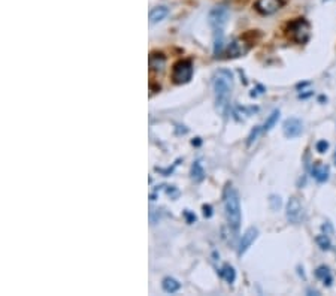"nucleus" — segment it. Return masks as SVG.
<instances>
[{
  "mask_svg": "<svg viewBox=\"0 0 336 296\" xmlns=\"http://www.w3.org/2000/svg\"><path fill=\"white\" fill-rule=\"evenodd\" d=\"M203 216L208 217V219L212 216V208H211V205H203Z\"/></svg>",
  "mask_w": 336,
  "mask_h": 296,
  "instance_id": "24",
  "label": "nucleus"
},
{
  "mask_svg": "<svg viewBox=\"0 0 336 296\" xmlns=\"http://www.w3.org/2000/svg\"><path fill=\"white\" fill-rule=\"evenodd\" d=\"M257 236H259V230L256 227H248L245 230V233L242 235V238H240V243H239V248H238V254L242 256V254H245V251L254 244V241L257 240Z\"/></svg>",
  "mask_w": 336,
  "mask_h": 296,
  "instance_id": "9",
  "label": "nucleus"
},
{
  "mask_svg": "<svg viewBox=\"0 0 336 296\" xmlns=\"http://www.w3.org/2000/svg\"><path fill=\"white\" fill-rule=\"evenodd\" d=\"M224 210H226V217H227V223L229 227L238 233L239 227H240V200H239V195L238 192L232 187L227 186L226 192H224Z\"/></svg>",
  "mask_w": 336,
  "mask_h": 296,
  "instance_id": "2",
  "label": "nucleus"
},
{
  "mask_svg": "<svg viewBox=\"0 0 336 296\" xmlns=\"http://www.w3.org/2000/svg\"><path fill=\"white\" fill-rule=\"evenodd\" d=\"M315 241H317V244H318V247H320L321 250L329 251V250L332 248V243H330V240H329V236H327V235H318L317 238H315Z\"/></svg>",
  "mask_w": 336,
  "mask_h": 296,
  "instance_id": "19",
  "label": "nucleus"
},
{
  "mask_svg": "<svg viewBox=\"0 0 336 296\" xmlns=\"http://www.w3.org/2000/svg\"><path fill=\"white\" fill-rule=\"evenodd\" d=\"M286 33L291 42L303 45V44H307L311 38V24L305 18H296L287 24Z\"/></svg>",
  "mask_w": 336,
  "mask_h": 296,
  "instance_id": "3",
  "label": "nucleus"
},
{
  "mask_svg": "<svg viewBox=\"0 0 336 296\" xmlns=\"http://www.w3.org/2000/svg\"><path fill=\"white\" fill-rule=\"evenodd\" d=\"M311 173H312V176H314V178H315L318 183H326V181L329 180L330 169H329V166L315 162V163L312 165V168H311Z\"/></svg>",
  "mask_w": 336,
  "mask_h": 296,
  "instance_id": "12",
  "label": "nucleus"
},
{
  "mask_svg": "<svg viewBox=\"0 0 336 296\" xmlns=\"http://www.w3.org/2000/svg\"><path fill=\"white\" fill-rule=\"evenodd\" d=\"M212 85H214V93H216L217 108L221 112H224L226 108L229 106V100H230V95H232L233 75L230 74V71L221 69V71L216 72V75H214Z\"/></svg>",
  "mask_w": 336,
  "mask_h": 296,
  "instance_id": "1",
  "label": "nucleus"
},
{
  "mask_svg": "<svg viewBox=\"0 0 336 296\" xmlns=\"http://www.w3.org/2000/svg\"><path fill=\"white\" fill-rule=\"evenodd\" d=\"M283 5L284 0H257L254 3V8L260 15H272L280 11Z\"/></svg>",
  "mask_w": 336,
  "mask_h": 296,
  "instance_id": "6",
  "label": "nucleus"
},
{
  "mask_svg": "<svg viewBox=\"0 0 336 296\" xmlns=\"http://www.w3.org/2000/svg\"><path fill=\"white\" fill-rule=\"evenodd\" d=\"M192 178H193L196 183H200V181H203V178H205V169H203V166H202V163H200L199 160L194 162L193 166H192Z\"/></svg>",
  "mask_w": 336,
  "mask_h": 296,
  "instance_id": "16",
  "label": "nucleus"
},
{
  "mask_svg": "<svg viewBox=\"0 0 336 296\" xmlns=\"http://www.w3.org/2000/svg\"><path fill=\"white\" fill-rule=\"evenodd\" d=\"M315 277H317L318 280H321V283H323L326 287H330L332 283H333L332 272H330V270L327 268V266H324V265L318 266V268L315 270Z\"/></svg>",
  "mask_w": 336,
  "mask_h": 296,
  "instance_id": "13",
  "label": "nucleus"
},
{
  "mask_svg": "<svg viewBox=\"0 0 336 296\" xmlns=\"http://www.w3.org/2000/svg\"><path fill=\"white\" fill-rule=\"evenodd\" d=\"M283 130H284V135H286L287 138L293 139V138H297V136L302 135V132H303V124H302V122L299 120V118L291 117V118H287V120L284 122Z\"/></svg>",
  "mask_w": 336,
  "mask_h": 296,
  "instance_id": "8",
  "label": "nucleus"
},
{
  "mask_svg": "<svg viewBox=\"0 0 336 296\" xmlns=\"http://www.w3.org/2000/svg\"><path fill=\"white\" fill-rule=\"evenodd\" d=\"M315 148H317V151H318L320 154H324V153L329 150V142H327V141H318L317 145H315Z\"/></svg>",
  "mask_w": 336,
  "mask_h": 296,
  "instance_id": "21",
  "label": "nucleus"
},
{
  "mask_svg": "<svg viewBox=\"0 0 336 296\" xmlns=\"http://www.w3.org/2000/svg\"><path fill=\"white\" fill-rule=\"evenodd\" d=\"M162 286H163V290L166 292V293H176L179 289H181V284L175 280V278H172V277H166L165 280H163V283H162Z\"/></svg>",
  "mask_w": 336,
  "mask_h": 296,
  "instance_id": "15",
  "label": "nucleus"
},
{
  "mask_svg": "<svg viewBox=\"0 0 336 296\" xmlns=\"http://www.w3.org/2000/svg\"><path fill=\"white\" fill-rule=\"evenodd\" d=\"M193 63L192 60H179L173 65L172 68V81L176 85H182L190 82V79L193 78Z\"/></svg>",
  "mask_w": 336,
  "mask_h": 296,
  "instance_id": "4",
  "label": "nucleus"
},
{
  "mask_svg": "<svg viewBox=\"0 0 336 296\" xmlns=\"http://www.w3.org/2000/svg\"><path fill=\"white\" fill-rule=\"evenodd\" d=\"M287 219L291 223H299L302 219V203L297 197H290L287 202Z\"/></svg>",
  "mask_w": 336,
  "mask_h": 296,
  "instance_id": "10",
  "label": "nucleus"
},
{
  "mask_svg": "<svg viewBox=\"0 0 336 296\" xmlns=\"http://www.w3.org/2000/svg\"><path fill=\"white\" fill-rule=\"evenodd\" d=\"M148 65L152 74H163L166 68V57L162 52H151L148 57Z\"/></svg>",
  "mask_w": 336,
  "mask_h": 296,
  "instance_id": "11",
  "label": "nucleus"
},
{
  "mask_svg": "<svg viewBox=\"0 0 336 296\" xmlns=\"http://www.w3.org/2000/svg\"><path fill=\"white\" fill-rule=\"evenodd\" d=\"M220 274H221V277L227 281V283H235V280H236V271H235V268L233 266H230V265H224L223 266V270L220 271Z\"/></svg>",
  "mask_w": 336,
  "mask_h": 296,
  "instance_id": "17",
  "label": "nucleus"
},
{
  "mask_svg": "<svg viewBox=\"0 0 336 296\" xmlns=\"http://www.w3.org/2000/svg\"><path fill=\"white\" fill-rule=\"evenodd\" d=\"M263 132V127L262 126H257V127H254V130L250 133V136H248V141H247V145L248 147H251L253 145V142H256V139L259 138V135Z\"/></svg>",
  "mask_w": 336,
  "mask_h": 296,
  "instance_id": "20",
  "label": "nucleus"
},
{
  "mask_svg": "<svg viewBox=\"0 0 336 296\" xmlns=\"http://www.w3.org/2000/svg\"><path fill=\"white\" fill-rule=\"evenodd\" d=\"M333 162H335V165H336V150H335V154H333Z\"/></svg>",
  "mask_w": 336,
  "mask_h": 296,
  "instance_id": "25",
  "label": "nucleus"
},
{
  "mask_svg": "<svg viewBox=\"0 0 336 296\" xmlns=\"http://www.w3.org/2000/svg\"><path fill=\"white\" fill-rule=\"evenodd\" d=\"M270 202L273 203V205H272V208H273V210H278L280 206H281V199L277 197V196H272V197H270Z\"/></svg>",
  "mask_w": 336,
  "mask_h": 296,
  "instance_id": "22",
  "label": "nucleus"
},
{
  "mask_svg": "<svg viewBox=\"0 0 336 296\" xmlns=\"http://www.w3.org/2000/svg\"><path fill=\"white\" fill-rule=\"evenodd\" d=\"M184 216H186V219H187V222H189V223H194V222H196V216H194V214H192L189 210H186V211H184Z\"/></svg>",
  "mask_w": 336,
  "mask_h": 296,
  "instance_id": "23",
  "label": "nucleus"
},
{
  "mask_svg": "<svg viewBox=\"0 0 336 296\" xmlns=\"http://www.w3.org/2000/svg\"><path fill=\"white\" fill-rule=\"evenodd\" d=\"M169 14V9L166 6H159V8H154L151 12H149V21L151 24H156V23H160L163 21Z\"/></svg>",
  "mask_w": 336,
  "mask_h": 296,
  "instance_id": "14",
  "label": "nucleus"
},
{
  "mask_svg": "<svg viewBox=\"0 0 336 296\" xmlns=\"http://www.w3.org/2000/svg\"><path fill=\"white\" fill-rule=\"evenodd\" d=\"M278 120H280V109H275V111H272V114L267 117V120H266V123H264V126H263V132H269L275 124L278 123Z\"/></svg>",
  "mask_w": 336,
  "mask_h": 296,
  "instance_id": "18",
  "label": "nucleus"
},
{
  "mask_svg": "<svg viewBox=\"0 0 336 296\" xmlns=\"http://www.w3.org/2000/svg\"><path fill=\"white\" fill-rule=\"evenodd\" d=\"M251 48V44H248L245 39H233L229 47H227V57L230 58H236V57H242V55H245Z\"/></svg>",
  "mask_w": 336,
  "mask_h": 296,
  "instance_id": "7",
  "label": "nucleus"
},
{
  "mask_svg": "<svg viewBox=\"0 0 336 296\" xmlns=\"http://www.w3.org/2000/svg\"><path fill=\"white\" fill-rule=\"evenodd\" d=\"M229 9L226 6H217L209 12V24L212 27L214 32H223L224 25L227 24L229 20Z\"/></svg>",
  "mask_w": 336,
  "mask_h": 296,
  "instance_id": "5",
  "label": "nucleus"
}]
</instances>
